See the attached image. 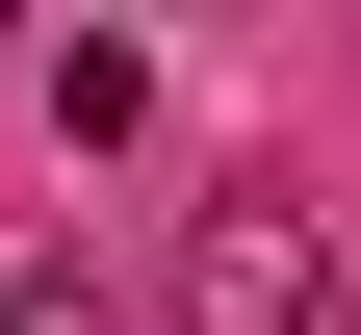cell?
Wrapping results in <instances>:
<instances>
[{"label": "cell", "mask_w": 361, "mask_h": 335, "mask_svg": "<svg viewBox=\"0 0 361 335\" xmlns=\"http://www.w3.org/2000/svg\"><path fill=\"white\" fill-rule=\"evenodd\" d=\"M26 104H52V129H78V155H129V129H155V52H129V26H78V52H52V78H26Z\"/></svg>", "instance_id": "cell-2"}, {"label": "cell", "mask_w": 361, "mask_h": 335, "mask_svg": "<svg viewBox=\"0 0 361 335\" xmlns=\"http://www.w3.org/2000/svg\"><path fill=\"white\" fill-rule=\"evenodd\" d=\"M0 335H104V310H78V284H0Z\"/></svg>", "instance_id": "cell-3"}, {"label": "cell", "mask_w": 361, "mask_h": 335, "mask_svg": "<svg viewBox=\"0 0 361 335\" xmlns=\"http://www.w3.org/2000/svg\"><path fill=\"white\" fill-rule=\"evenodd\" d=\"M180 335H336L361 284H336V232L284 207V181H233V207H180V284H155Z\"/></svg>", "instance_id": "cell-1"}]
</instances>
